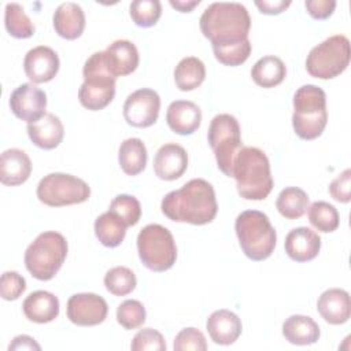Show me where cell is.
Masks as SVG:
<instances>
[{"instance_id": "obj_18", "label": "cell", "mask_w": 351, "mask_h": 351, "mask_svg": "<svg viewBox=\"0 0 351 351\" xmlns=\"http://www.w3.org/2000/svg\"><path fill=\"white\" fill-rule=\"evenodd\" d=\"M285 252L295 262L313 261L321 250V237L313 229L300 226L292 229L285 237Z\"/></svg>"}, {"instance_id": "obj_45", "label": "cell", "mask_w": 351, "mask_h": 351, "mask_svg": "<svg viewBox=\"0 0 351 351\" xmlns=\"http://www.w3.org/2000/svg\"><path fill=\"white\" fill-rule=\"evenodd\" d=\"M21 350H37L40 351V344L27 335H19L8 346V351H21Z\"/></svg>"}, {"instance_id": "obj_28", "label": "cell", "mask_w": 351, "mask_h": 351, "mask_svg": "<svg viewBox=\"0 0 351 351\" xmlns=\"http://www.w3.org/2000/svg\"><path fill=\"white\" fill-rule=\"evenodd\" d=\"M285 75L287 67L284 62L274 55H266L261 58L251 69V77L254 82L262 88H274L280 85Z\"/></svg>"}, {"instance_id": "obj_20", "label": "cell", "mask_w": 351, "mask_h": 351, "mask_svg": "<svg viewBox=\"0 0 351 351\" xmlns=\"http://www.w3.org/2000/svg\"><path fill=\"white\" fill-rule=\"evenodd\" d=\"M206 328L211 340L219 346L233 344L243 330L240 318L233 311L226 308L211 313L207 318Z\"/></svg>"}, {"instance_id": "obj_24", "label": "cell", "mask_w": 351, "mask_h": 351, "mask_svg": "<svg viewBox=\"0 0 351 351\" xmlns=\"http://www.w3.org/2000/svg\"><path fill=\"white\" fill-rule=\"evenodd\" d=\"M53 27L62 38H78L85 29V14L81 5L74 1L59 4L53 12Z\"/></svg>"}, {"instance_id": "obj_33", "label": "cell", "mask_w": 351, "mask_h": 351, "mask_svg": "<svg viewBox=\"0 0 351 351\" xmlns=\"http://www.w3.org/2000/svg\"><path fill=\"white\" fill-rule=\"evenodd\" d=\"M307 215H308L310 223L318 232H322V233L335 232L340 223V217L336 207L324 200L314 202L308 207Z\"/></svg>"}, {"instance_id": "obj_39", "label": "cell", "mask_w": 351, "mask_h": 351, "mask_svg": "<svg viewBox=\"0 0 351 351\" xmlns=\"http://www.w3.org/2000/svg\"><path fill=\"white\" fill-rule=\"evenodd\" d=\"M130 348L133 351H166V341L160 332L152 328H144L134 335Z\"/></svg>"}, {"instance_id": "obj_14", "label": "cell", "mask_w": 351, "mask_h": 351, "mask_svg": "<svg viewBox=\"0 0 351 351\" xmlns=\"http://www.w3.org/2000/svg\"><path fill=\"white\" fill-rule=\"evenodd\" d=\"M10 108L16 118L34 122L47 114V95L34 84H22L11 93Z\"/></svg>"}, {"instance_id": "obj_22", "label": "cell", "mask_w": 351, "mask_h": 351, "mask_svg": "<svg viewBox=\"0 0 351 351\" xmlns=\"http://www.w3.org/2000/svg\"><path fill=\"white\" fill-rule=\"evenodd\" d=\"M26 129L32 143L41 149L56 148L64 136L62 121L52 112H47L40 119L27 123Z\"/></svg>"}, {"instance_id": "obj_10", "label": "cell", "mask_w": 351, "mask_h": 351, "mask_svg": "<svg viewBox=\"0 0 351 351\" xmlns=\"http://www.w3.org/2000/svg\"><path fill=\"white\" fill-rule=\"evenodd\" d=\"M207 138L218 169L225 176L232 177L234 156L243 147L239 121L230 114L215 115L210 122Z\"/></svg>"}, {"instance_id": "obj_23", "label": "cell", "mask_w": 351, "mask_h": 351, "mask_svg": "<svg viewBox=\"0 0 351 351\" xmlns=\"http://www.w3.org/2000/svg\"><path fill=\"white\" fill-rule=\"evenodd\" d=\"M32 173V160L19 148L3 151L0 156V181L7 186H16L27 181Z\"/></svg>"}, {"instance_id": "obj_31", "label": "cell", "mask_w": 351, "mask_h": 351, "mask_svg": "<svg viewBox=\"0 0 351 351\" xmlns=\"http://www.w3.org/2000/svg\"><path fill=\"white\" fill-rule=\"evenodd\" d=\"M276 207L284 218L298 219L303 217L308 208V195L298 186H288L277 196Z\"/></svg>"}, {"instance_id": "obj_2", "label": "cell", "mask_w": 351, "mask_h": 351, "mask_svg": "<svg viewBox=\"0 0 351 351\" xmlns=\"http://www.w3.org/2000/svg\"><path fill=\"white\" fill-rule=\"evenodd\" d=\"M199 25L213 48H223L248 40L251 16L241 3L217 1L203 11Z\"/></svg>"}, {"instance_id": "obj_1", "label": "cell", "mask_w": 351, "mask_h": 351, "mask_svg": "<svg viewBox=\"0 0 351 351\" xmlns=\"http://www.w3.org/2000/svg\"><path fill=\"white\" fill-rule=\"evenodd\" d=\"M160 208L174 222L206 225L215 218L218 204L213 185L203 178H193L169 192L162 199Z\"/></svg>"}, {"instance_id": "obj_7", "label": "cell", "mask_w": 351, "mask_h": 351, "mask_svg": "<svg viewBox=\"0 0 351 351\" xmlns=\"http://www.w3.org/2000/svg\"><path fill=\"white\" fill-rule=\"evenodd\" d=\"M84 82L78 89L80 103L90 110L99 111L107 107L115 96V77L108 71L104 52L92 53L82 69Z\"/></svg>"}, {"instance_id": "obj_43", "label": "cell", "mask_w": 351, "mask_h": 351, "mask_svg": "<svg viewBox=\"0 0 351 351\" xmlns=\"http://www.w3.org/2000/svg\"><path fill=\"white\" fill-rule=\"evenodd\" d=\"M304 5L310 16H313L314 19H326L333 14L336 8V1L335 0H306Z\"/></svg>"}, {"instance_id": "obj_6", "label": "cell", "mask_w": 351, "mask_h": 351, "mask_svg": "<svg viewBox=\"0 0 351 351\" xmlns=\"http://www.w3.org/2000/svg\"><path fill=\"white\" fill-rule=\"evenodd\" d=\"M67 250V241L63 234L53 230L43 232L26 248L25 266L34 278L48 281L62 267Z\"/></svg>"}, {"instance_id": "obj_5", "label": "cell", "mask_w": 351, "mask_h": 351, "mask_svg": "<svg viewBox=\"0 0 351 351\" xmlns=\"http://www.w3.org/2000/svg\"><path fill=\"white\" fill-rule=\"evenodd\" d=\"M234 230L244 255L251 261H265L273 254L277 241L276 229L262 211L245 210L239 214Z\"/></svg>"}, {"instance_id": "obj_34", "label": "cell", "mask_w": 351, "mask_h": 351, "mask_svg": "<svg viewBox=\"0 0 351 351\" xmlns=\"http://www.w3.org/2000/svg\"><path fill=\"white\" fill-rule=\"evenodd\" d=\"M137 280L134 273L125 266H115L104 276L107 291L115 296H126L136 288Z\"/></svg>"}, {"instance_id": "obj_37", "label": "cell", "mask_w": 351, "mask_h": 351, "mask_svg": "<svg viewBox=\"0 0 351 351\" xmlns=\"http://www.w3.org/2000/svg\"><path fill=\"white\" fill-rule=\"evenodd\" d=\"M145 307L136 299H128L117 308V321L128 330L140 328L145 322Z\"/></svg>"}, {"instance_id": "obj_21", "label": "cell", "mask_w": 351, "mask_h": 351, "mask_svg": "<svg viewBox=\"0 0 351 351\" xmlns=\"http://www.w3.org/2000/svg\"><path fill=\"white\" fill-rule=\"evenodd\" d=\"M317 310L330 325L346 324L351 315V300L348 292L340 288L326 289L318 298Z\"/></svg>"}, {"instance_id": "obj_35", "label": "cell", "mask_w": 351, "mask_h": 351, "mask_svg": "<svg viewBox=\"0 0 351 351\" xmlns=\"http://www.w3.org/2000/svg\"><path fill=\"white\" fill-rule=\"evenodd\" d=\"M132 21L140 27H151L156 25L162 14L159 0H134L130 3Z\"/></svg>"}, {"instance_id": "obj_25", "label": "cell", "mask_w": 351, "mask_h": 351, "mask_svg": "<svg viewBox=\"0 0 351 351\" xmlns=\"http://www.w3.org/2000/svg\"><path fill=\"white\" fill-rule=\"evenodd\" d=\"M25 317L36 324H47L59 315V299L48 291H34L22 304Z\"/></svg>"}, {"instance_id": "obj_3", "label": "cell", "mask_w": 351, "mask_h": 351, "mask_svg": "<svg viewBox=\"0 0 351 351\" xmlns=\"http://www.w3.org/2000/svg\"><path fill=\"white\" fill-rule=\"evenodd\" d=\"M232 177L237 192L245 200H263L273 189L270 162L256 147H241L234 156Z\"/></svg>"}, {"instance_id": "obj_12", "label": "cell", "mask_w": 351, "mask_h": 351, "mask_svg": "<svg viewBox=\"0 0 351 351\" xmlns=\"http://www.w3.org/2000/svg\"><path fill=\"white\" fill-rule=\"evenodd\" d=\"M160 97L149 88H141L130 93L123 103V118L134 128L152 126L159 115Z\"/></svg>"}, {"instance_id": "obj_41", "label": "cell", "mask_w": 351, "mask_h": 351, "mask_svg": "<svg viewBox=\"0 0 351 351\" xmlns=\"http://www.w3.org/2000/svg\"><path fill=\"white\" fill-rule=\"evenodd\" d=\"M26 289V281L18 271H4L0 278V296L4 300H16Z\"/></svg>"}, {"instance_id": "obj_16", "label": "cell", "mask_w": 351, "mask_h": 351, "mask_svg": "<svg viewBox=\"0 0 351 351\" xmlns=\"http://www.w3.org/2000/svg\"><path fill=\"white\" fill-rule=\"evenodd\" d=\"M188 167V154L184 147L176 143L163 144L155 154L154 171L165 181L180 178Z\"/></svg>"}, {"instance_id": "obj_27", "label": "cell", "mask_w": 351, "mask_h": 351, "mask_svg": "<svg viewBox=\"0 0 351 351\" xmlns=\"http://www.w3.org/2000/svg\"><path fill=\"white\" fill-rule=\"evenodd\" d=\"M147 158V148L143 140L137 137H130L121 143L118 149V162L125 174H140L145 169Z\"/></svg>"}, {"instance_id": "obj_19", "label": "cell", "mask_w": 351, "mask_h": 351, "mask_svg": "<svg viewBox=\"0 0 351 351\" xmlns=\"http://www.w3.org/2000/svg\"><path fill=\"white\" fill-rule=\"evenodd\" d=\"M166 122L177 134H192L202 123V110L197 104L189 100L171 101L166 111Z\"/></svg>"}, {"instance_id": "obj_4", "label": "cell", "mask_w": 351, "mask_h": 351, "mask_svg": "<svg viewBox=\"0 0 351 351\" xmlns=\"http://www.w3.org/2000/svg\"><path fill=\"white\" fill-rule=\"evenodd\" d=\"M328 122L326 95L313 84L300 86L293 95L292 126L303 140L319 137Z\"/></svg>"}, {"instance_id": "obj_17", "label": "cell", "mask_w": 351, "mask_h": 351, "mask_svg": "<svg viewBox=\"0 0 351 351\" xmlns=\"http://www.w3.org/2000/svg\"><path fill=\"white\" fill-rule=\"evenodd\" d=\"M103 52L107 69L115 78L132 74L138 66V51L129 40H115Z\"/></svg>"}, {"instance_id": "obj_29", "label": "cell", "mask_w": 351, "mask_h": 351, "mask_svg": "<svg viewBox=\"0 0 351 351\" xmlns=\"http://www.w3.org/2000/svg\"><path fill=\"white\" fill-rule=\"evenodd\" d=\"M126 228L125 222L110 210L100 214L95 221V234L97 240L108 248H115L123 241Z\"/></svg>"}, {"instance_id": "obj_26", "label": "cell", "mask_w": 351, "mask_h": 351, "mask_svg": "<svg viewBox=\"0 0 351 351\" xmlns=\"http://www.w3.org/2000/svg\"><path fill=\"white\" fill-rule=\"evenodd\" d=\"M282 336L291 344L310 346L319 339V326L311 317L293 314L284 321Z\"/></svg>"}, {"instance_id": "obj_8", "label": "cell", "mask_w": 351, "mask_h": 351, "mask_svg": "<svg viewBox=\"0 0 351 351\" xmlns=\"http://www.w3.org/2000/svg\"><path fill=\"white\" fill-rule=\"evenodd\" d=\"M137 251L141 263L156 273L169 270L177 259L174 237L167 228L159 223H149L140 230Z\"/></svg>"}, {"instance_id": "obj_38", "label": "cell", "mask_w": 351, "mask_h": 351, "mask_svg": "<svg viewBox=\"0 0 351 351\" xmlns=\"http://www.w3.org/2000/svg\"><path fill=\"white\" fill-rule=\"evenodd\" d=\"M215 59L225 66H240L243 64L251 53V43L245 40L239 45L223 47V48H213Z\"/></svg>"}, {"instance_id": "obj_13", "label": "cell", "mask_w": 351, "mask_h": 351, "mask_svg": "<svg viewBox=\"0 0 351 351\" xmlns=\"http://www.w3.org/2000/svg\"><path fill=\"white\" fill-rule=\"evenodd\" d=\"M107 314V302L96 293H75L67 300V318L74 325L95 326L101 324Z\"/></svg>"}, {"instance_id": "obj_11", "label": "cell", "mask_w": 351, "mask_h": 351, "mask_svg": "<svg viewBox=\"0 0 351 351\" xmlns=\"http://www.w3.org/2000/svg\"><path fill=\"white\" fill-rule=\"evenodd\" d=\"M37 197L49 207H63L80 204L89 199V185L67 173H49L43 177L37 185Z\"/></svg>"}, {"instance_id": "obj_40", "label": "cell", "mask_w": 351, "mask_h": 351, "mask_svg": "<svg viewBox=\"0 0 351 351\" xmlns=\"http://www.w3.org/2000/svg\"><path fill=\"white\" fill-rule=\"evenodd\" d=\"M173 348L174 351H206L207 343L204 335L199 329L184 328L177 333Z\"/></svg>"}, {"instance_id": "obj_32", "label": "cell", "mask_w": 351, "mask_h": 351, "mask_svg": "<svg viewBox=\"0 0 351 351\" xmlns=\"http://www.w3.org/2000/svg\"><path fill=\"white\" fill-rule=\"evenodd\" d=\"M4 25L7 32L15 38H29L34 34V25L18 3H8L4 12Z\"/></svg>"}, {"instance_id": "obj_46", "label": "cell", "mask_w": 351, "mask_h": 351, "mask_svg": "<svg viewBox=\"0 0 351 351\" xmlns=\"http://www.w3.org/2000/svg\"><path fill=\"white\" fill-rule=\"evenodd\" d=\"M199 4L200 0H170V5L180 12H191Z\"/></svg>"}, {"instance_id": "obj_30", "label": "cell", "mask_w": 351, "mask_h": 351, "mask_svg": "<svg viewBox=\"0 0 351 351\" xmlns=\"http://www.w3.org/2000/svg\"><path fill=\"white\" fill-rule=\"evenodd\" d=\"M206 78V66L196 56H186L174 69V81L180 90L189 92L202 85Z\"/></svg>"}, {"instance_id": "obj_9", "label": "cell", "mask_w": 351, "mask_h": 351, "mask_svg": "<svg viewBox=\"0 0 351 351\" xmlns=\"http://www.w3.org/2000/svg\"><path fill=\"white\" fill-rule=\"evenodd\" d=\"M350 56V40L343 34H335L311 48L306 59V69L311 77L330 80L347 69Z\"/></svg>"}, {"instance_id": "obj_44", "label": "cell", "mask_w": 351, "mask_h": 351, "mask_svg": "<svg viewBox=\"0 0 351 351\" xmlns=\"http://www.w3.org/2000/svg\"><path fill=\"white\" fill-rule=\"evenodd\" d=\"M255 5L259 8L262 14L278 15L291 5V1L289 0H262V1L256 0Z\"/></svg>"}, {"instance_id": "obj_42", "label": "cell", "mask_w": 351, "mask_h": 351, "mask_svg": "<svg viewBox=\"0 0 351 351\" xmlns=\"http://www.w3.org/2000/svg\"><path fill=\"white\" fill-rule=\"evenodd\" d=\"M330 196L340 203H348L351 199V169H346L329 184Z\"/></svg>"}, {"instance_id": "obj_15", "label": "cell", "mask_w": 351, "mask_h": 351, "mask_svg": "<svg viewBox=\"0 0 351 351\" xmlns=\"http://www.w3.org/2000/svg\"><path fill=\"white\" fill-rule=\"evenodd\" d=\"M58 53L45 45H38L27 51L23 59L26 77L33 84H44L51 81L59 71Z\"/></svg>"}, {"instance_id": "obj_36", "label": "cell", "mask_w": 351, "mask_h": 351, "mask_svg": "<svg viewBox=\"0 0 351 351\" xmlns=\"http://www.w3.org/2000/svg\"><path fill=\"white\" fill-rule=\"evenodd\" d=\"M108 210L118 215L126 226H134L141 217L140 202L134 196L126 193L115 196L111 200Z\"/></svg>"}]
</instances>
